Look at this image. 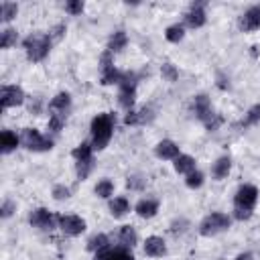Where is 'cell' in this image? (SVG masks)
<instances>
[{
    "label": "cell",
    "mask_w": 260,
    "mask_h": 260,
    "mask_svg": "<svg viewBox=\"0 0 260 260\" xmlns=\"http://www.w3.org/2000/svg\"><path fill=\"white\" fill-rule=\"evenodd\" d=\"M91 150H93V146H91L89 142H81L79 146L73 148L71 154L77 158V162H79V160H91Z\"/></svg>",
    "instance_id": "cell-26"
},
{
    "label": "cell",
    "mask_w": 260,
    "mask_h": 260,
    "mask_svg": "<svg viewBox=\"0 0 260 260\" xmlns=\"http://www.w3.org/2000/svg\"><path fill=\"white\" fill-rule=\"evenodd\" d=\"M156 211H158V203L154 201V199H140L138 203H136V213L140 215V217H154L156 215Z\"/></svg>",
    "instance_id": "cell-17"
},
{
    "label": "cell",
    "mask_w": 260,
    "mask_h": 260,
    "mask_svg": "<svg viewBox=\"0 0 260 260\" xmlns=\"http://www.w3.org/2000/svg\"><path fill=\"white\" fill-rule=\"evenodd\" d=\"M71 106V95L67 91H61L57 93L51 102H49V110L51 114H61V116H67V110Z\"/></svg>",
    "instance_id": "cell-15"
},
{
    "label": "cell",
    "mask_w": 260,
    "mask_h": 260,
    "mask_svg": "<svg viewBox=\"0 0 260 260\" xmlns=\"http://www.w3.org/2000/svg\"><path fill=\"white\" fill-rule=\"evenodd\" d=\"M228 228H230V217L225 213H221V211H213V213H209V215H205L201 219L199 234L201 236H215V234H219V232H223Z\"/></svg>",
    "instance_id": "cell-4"
},
{
    "label": "cell",
    "mask_w": 260,
    "mask_h": 260,
    "mask_svg": "<svg viewBox=\"0 0 260 260\" xmlns=\"http://www.w3.org/2000/svg\"><path fill=\"white\" fill-rule=\"evenodd\" d=\"M258 122H260V104H256V106H252V108L248 110L246 118L242 120V126H254V124H258Z\"/></svg>",
    "instance_id": "cell-30"
},
{
    "label": "cell",
    "mask_w": 260,
    "mask_h": 260,
    "mask_svg": "<svg viewBox=\"0 0 260 260\" xmlns=\"http://www.w3.org/2000/svg\"><path fill=\"white\" fill-rule=\"evenodd\" d=\"M16 146H18V136H16L12 130H2V134H0V150H2L4 154H8V152H12Z\"/></svg>",
    "instance_id": "cell-18"
},
{
    "label": "cell",
    "mask_w": 260,
    "mask_h": 260,
    "mask_svg": "<svg viewBox=\"0 0 260 260\" xmlns=\"http://www.w3.org/2000/svg\"><path fill=\"white\" fill-rule=\"evenodd\" d=\"M142 185H144V179H142V177H138V175L128 177V187H130V189H140Z\"/></svg>",
    "instance_id": "cell-41"
},
{
    "label": "cell",
    "mask_w": 260,
    "mask_h": 260,
    "mask_svg": "<svg viewBox=\"0 0 260 260\" xmlns=\"http://www.w3.org/2000/svg\"><path fill=\"white\" fill-rule=\"evenodd\" d=\"M112 193H114V183H112L110 179H102V181H98V185H95V195H98V197L108 199Z\"/></svg>",
    "instance_id": "cell-28"
},
{
    "label": "cell",
    "mask_w": 260,
    "mask_h": 260,
    "mask_svg": "<svg viewBox=\"0 0 260 260\" xmlns=\"http://www.w3.org/2000/svg\"><path fill=\"white\" fill-rule=\"evenodd\" d=\"M193 112H195V116L205 124L215 112L211 110V104H209V98L205 95V93H199V95H195L193 98Z\"/></svg>",
    "instance_id": "cell-13"
},
{
    "label": "cell",
    "mask_w": 260,
    "mask_h": 260,
    "mask_svg": "<svg viewBox=\"0 0 260 260\" xmlns=\"http://www.w3.org/2000/svg\"><path fill=\"white\" fill-rule=\"evenodd\" d=\"M126 43H128V37H126V32H124V30H116V32L110 37V43H108V51H110V53H118V51H122V49L126 47Z\"/></svg>",
    "instance_id": "cell-21"
},
{
    "label": "cell",
    "mask_w": 260,
    "mask_h": 260,
    "mask_svg": "<svg viewBox=\"0 0 260 260\" xmlns=\"http://www.w3.org/2000/svg\"><path fill=\"white\" fill-rule=\"evenodd\" d=\"M22 45H24L26 57H28L30 61H43V59L49 55L53 41H51V37L45 35V32H32V35H28V37L22 41Z\"/></svg>",
    "instance_id": "cell-3"
},
{
    "label": "cell",
    "mask_w": 260,
    "mask_h": 260,
    "mask_svg": "<svg viewBox=\"0 0 260 260\" xmlns=\"http://www.w3.org/2000/svg\"><path fill=\"white\" fill-rule=\"evenodd\" d=\"M175 171L183 173V175H189L191 171H195V158L189 156V154H179L175 158Z\"/></svg>",
    "instance_id": "cell-19"
},
{
    "label": "cell",
    "mask_w": 260,
    "mask_h": 260,
    "mask_svg": "<svg viewBox=\"0 0 260 260\" xmlns=\"http://www.w3.org/2000/svg\"><path fill=\"white\" fill-rule=\"evenodd\" d=\"M16 43V30L14 28H4L0 32V47L2 49H10Z\"/></svg>",
    "instance_id": "cell-29"
},
{
    "label": "cell",
    "mask_w": 260,
    "mask_h": 260,
    "mask_svg": "<svg viewBox=\"0 0 260 260\" xmlns=\"http://www.w3.org/2000/svg\"><path fill=\"white\" fill-rule=\"evenodd\" d=\"M185 183H187V187H191V189H199V187L203 185V173H201V171H191V173L187 175Z\"/></svg>",
    "instance_id": "cell-33"
},
{
    "label": "cell",
    "mask_w": 260,
    "mask_h": 260,
    "mask_svg": "<svg viewBox=\"0 0 260 260\" xmlns=\"http://www.w3.org/2000/svg\"><path fill=\"white\" fill-rule=\"evenodd\" d=\"M205 20H207V16H205V10H203V2H193L189 6V10L185 12V22L191 28H199V26L205 24Z\"/></svg>",
    "instance_id": "cell-11"
},
{
    "label": "cell",
    "mask_w": 260,
    "mask_h": 260,
    "mask_svg": "<svg viewBox=\"0 0 260 260\" xmlns=\"http://www.w3.org/2000/svg\"><path fill=\"white\" fill-rule=\"evenodd\" d=\"M165 37H167V41H171V43H179V41H183V37H185V28H183V24H171V26L165 30Z\"/></svg>",
    "instance_id": "cell-27"
},
{
    "label": "cell",
    "mask_w": 260,
    "mask_h": 260,
    "mask_svg": "<svg viewBox=\"0 0 260 260\" xmlns=\"http://www.w3.org/2000/svg\"><path fill=\"white\" fill-rule=\"evenodd\" d=\"M219 124H221V116H219V114H213V116L205 122V128H207L209 132H213V130H217V128H219Z\"/></svg>",
    "instance_id": "cell-40"
},
{
    "label": "cell",
    "mask_w": 260,
    "mask_h": 260,
    "mask_svg": "<svg viewBox=\"0 0 260 260\" xmlns=\"http://www.w3.org/2000/svg\"><path fill=\"white\" fill-rule=\"evenodd\" d=\"M63 32H65V24H57V26H53L47 35H49V37H51V41L55 43V41H59V39L63 37Z\"/></svg>",
    "instance_id": "cell-39"
},
{
    "label": "cell",
    "mask_w": 260,
    "mask_h": 260,
    "mask_svg": "<svg viewBox=\"0 0 260 260\" xmlns=\"http://www.w3.org/2000/svg\"><path fill=\"white\" fill-rule=\"evenodd\" d=\"M0 211H2V217H4V219H6V217H10V215H12V211H14V203H12L10 199H6V201L2 203V209H0Z\"/></svg>",
    "instance_id": "cell-42"
},
{
    "label": "cell",
    "mask_w": 260,
    "mask_h": 260,
    "mask_svg": "<svg viewBox=\"0 0 260 260\" xmlns=\"http://www.w3.org/2000/svg\"><path fill=\"white\" fill-rule=\"evenodd\" d=\"M144 254L150 256V258H160V256H165V254H167L165 240L158 238V236L146 238V242H144Z\"/></svg>",
    "instance_id": "cell-14"
},
{
    "label": "cell",
    "mask_w": 260,
    "mask_h": 260,
    "mask_svg": "<svg viewBox=\"0 0 260 260\" xmlns=\"http://www.w3.org/2000/svg\"><path fill=\"white\" fill-rule=\"evenodd\" d=\"M120 242L124 244V248H132L136 244V232L132 225H122L120 228Z\"/></svg>",
    "instance_id": "cell-25"
},
{
    "label": "cell",
    "mask_w": 260,
    "mask_h": 260,
    "mask_svg": "<svg viewBox=\"0 0 260 260\" xmlns=\"http://www.w3.org/2000/svg\"><path fill=\"white\" fill-rule=\"evenodd\" d=\"M20 140H22V144H24L28 150H35V152H43V150H51V148H53V140H51V138H45V136H43L39 130H35V128H24Z\"/></svg>",
    "instance_id": "cell-6"
},
{
    "label": "cell",
    "mask_w": 260,
    "mask_h": 260,
    "mask_svg": "<svg viewBox=\"0 0 260 260\" xmlns=\"http://www.w3.org/2000/svg\"><path fill=\"white\" fill-rule=\"evenodd\" d=\"M112 132H114V116L112 114H98L93 120H91V146L95 150H104L112 138Z\"/></svg>",
    "instance_id": "cell-2"
},
{
    "label": "cell",
    "mask_w": 260,
    "mask_h": 260,
    "mask_svg": "<svg viewBox=\"0 0 260 260\" xmlns=\"http://www.w3.org/2000/svg\"><path fill=\"white\" fill-rule=\"evenodd\" d=\"M53 197H55L57 201L67 199V197H69V187H65V185H55V187H53Z\"/></svg>",
    "instance_id": "cell-38"
},
{
    "label": "cell",
    "mask_w": 260,
    "mask_h": 260,
    "mask_svg": "<svg viewBox=\"0 0 260 260\" xmlns=\"http://www.w3.org/2000/svg\"><path fill=\"white\" fill-rule=\"evenodd\" d=\"M100 69H102L100 81H102L104 85H112V83H120V81H122L124 71H120V69L114 67V61H112V53H110V51H104V53H102Z\"/></svg>",
    "instance_id": "cell-7"
},
{
    "label": "cell",
    "mask_w": 260,
    "mask_h": 260,
    "mask_svg": "<svg viewBox=\"0 0 260 260\" xmlns=\"http://www.w3.org/2000/svg\"><path fill=\"white\" fill-rule=\"evenodd\" d=\"M154 152H156V156L158 158H165V160H175L177 156H179V146L173 142V140H160L158 144H156V148H154Z\"/></svg>",
    "instance_id": "cell-16"
},
{
    "label": "cell",
    "mask_w": 260,
    "mask_h": 260,
    "mask_svg": "<svg viewBox=\"0 0 260 260\" xmlns=\"http://www.w3.org/2000/svg\"><path fill=\"white\" fill-rule=\"evenodd\" d=\"M59 228L65 236H79L85 232V219L79 215H61L59 217Z\"/></svg>",
    "instance_id": "cell-9"
},
{
    "label": "cell",
    "mask_w": 260,
    "mask_h": 260,
    "mask_svg": "<svg viewBox=\"0 0 260 260\" xmlns=\"http://www.w3.org/2000/svg\"><path fill=\"white\" fill-rule=\"evenodd\" d=\"M236 260H252V254H248V252H246V254H240Z\"/></svg>",
    "instance_id": "cell-43"
},
{
    "label": "cell",
    "mask_w": 260,
    "mask_h": 260,
    "mask_svg": "<svg viewBox=\"0 0 260 260\" xmlns=\"http://www.w3.org/2000/svg\"><path fill=\"white\" fill-rule=\"evenodd\" d=\"M104 260H134V256L126 248H118V250H110Z\"/></svg>",
    "instance_id": "cell-31"
},
{
    "label": "cell",
    "mask_w": 260,
    "mask_h": 260,
    "mask_svg": "<svg viewBox=\"0 0 260 260\" xmlns=\"http://www.w3.org/2000/svg\"><path fill=\"white\" fill-rule=\"evenodd\" d=\"M18 14V4L16 2H2L0 4V18L2 22H10Z\"/></svg>",
    "instance_id": "cell-24"
},
{
    "label": "cell",
    "mask_w": 260,
    "mask_h": 260,
    "mask_svg": "<svg viewBox=\"0 0 260 260\" xmlns=\"http://www.w3.org/2000/svg\"><path fill=\"white\" fill-rule=\"evenodd\" d=\"M258 201V189L254 185H242L234 197V215L236 219L244 221L252 217L254 205Z\"/></svg>",
    "instance_id": "cell-1"
},
{
    "label": "cell",
    "mask_w": 260,
    "mask_h": 260,
    "mask_svg": "<svg viewBox=\"0 0 260 260\" xmlns=\"http://www.w3.org/2000/svg\"><path fill=\"white\" fill-rule=\"evenodd\" d=\"M65 10H67L71 16H77V14L83 12V2H81V0H69V2L65 4Z\"/></svg>",
    "instance_id": "cell-35"
},
{
    "label": "cell",
    "mask_w": 260,
    "mask_h": 260,
    "mask_svg": "<svg viewBox=\"0 0 260 260\" xmlns=\"http://www.w3.org/2000/svg\"><path fill=\"white\" fill-rule=\"evenodd\" d=\"M128 211H130V203H128L126 197H114V199L110 201V213H112L114 217H122V215H126Z\"/></svg>",
    "instance_id": "cell-20"
},
{
    "label": "cell",
    "mask_w": 260,
    "mask_h": 260,
    "mask_svg": "<svg viewBox=\"0 0 260 260\" xmlns=\"http://www.w3.org/2000/svg\"><path fill=\"white\" fill-rule=\"evenodd\" d=\"M63 126H65V116H61V114H51V118H49V130H51V132H59Z\"/></svg>",
    "instance_id": "cell-34"
},
{
    "label": "cell",
    "mask_w": 260,
    "mask_h": 260,
    "mask_svg": "<svg viewBox=\"0 0 260 260\" xmlns=\"http://www.w3.org/2000/svg\"><path fill=\"white\" fill-rule=\"evenodd\" d=\"M22 102H24L22 87H18V85H4L2 87V91H0V106H2V110L20 106Z\"/></svg>",
    "instance_id": "cell-8"
},
{
    "label": "cell",
    "mask_w": 260,
    "mask_h": 260,
    "mask_svg": "<svg viewBox=\"0 0 260 260\" xmlns=\"http://www.w3.org/2000/svg\"><path fill=\"white\" fill-rule=\"evenodd\" d=\"M124 124L126 126H134V124H142V116L140 112H134V110H128L126 118H124Z\"/></svg>",
    "instance_id": "cell-37"
},
{
    "label": "cell",
    "mask_w": 260,
    "mask_h": 260,
    "mask_svg": "<svg viewBox=\"0 0 260 260\" xmlns=\"http://www.w3.org/2000/svg\"><path fill=\"white\" fill-rule=\"evenodd\" d=\"M110 242H108V236L106 234H95V236H91L89 240H87V250H91V252H102V250H108L110 246H108Z\"/></svg>",
    "instance_id": "cell-23"
},
{
    "label": "cell",
    "mask_w": 260,
    "mask_h": 260,
    "mask_svg": "<svg viewBox=\"0 0 260 260\" xmlns=\"http://www.w3.org/2000/svg\"><path fill=\"white\" fill-rule=\"evenodd\" d=\"M91 167H93V158H91V160H79V162H77V177H79V179H85V177L89 175Z\"/></svg>",
    "instance_id": "cell-36"
},
{
    "label": "cell",
    "mask_w": 260,
    "mask_h": 260,
    "mask_svg": "<svg viewBox=\"0 0 260 260\" xmlns=\"http://www.w3.org/2000/svg\"><path fill=\"white\" fill-rule=\"evenodd\" d=\"M134 98H136V77H134V73L124 71L122 81H120L118 102H120V106H122V108L132 110V106H134Z\"/></svg>",
    "instance_id": "cell-5"
},
{
    "label": "cell",
    "mask_w": 260,
    "mask_h": 260,
    "mask_svg": "<svg viewBox=\"0 0 260 260\" xmlns=\"http://www.w3.org/2000/svg\"><path fill=\"white\" fill-rule=\"evenodd\" d=\"M230 169H232L230 156H219V158L213 162V177H215V179H225L228 173H230Z\"/></svg>",
    "instance_id": "cell-22"
},
{
    "label": "cell",
    "mask_w": 260,
    "mask_h": 260,
    "mask_svg": "<svg viewBox=\"0 0 260 260\" xmlns=\"http://www.w3.org/2000/svg\"><path fill=\"white\" fill-rule=\"evenodd\" d=\"M160 75H162L167 81H177L179 71H177V67H175L173 63H162V65H160Z\"/></svg>",
    "instance_id": "cell-32"
},
{
    "label": "cell",
    "mask_w": 260,
    "mask_h": 260,
    "mask_svg": "<svg viewBox=\"0 0 260 260\" xmlns=\"http://www.w3.org/2000/svg\"><path fill=\"white\" fill-rule=\"evenodd\" d=\"M240 28L246 30V32L260 28V4L250 6V8L240 16Z\"/></svg>",
    "instance_id": "cell-10"
},
{
    "label": "cell",
    "mask_w": 260,
    "mask_h": 260,
    "mask_svg": "<svg viewBox=\"0 0 260 260\" xmlns=\"http://www.w3.org/2000/svg\"><path fill=\"white\" fill-rule=\"evenodd\" d=\"M28 221H30V225H35V228H39V230H53L55 217H53V213H51L49 209L39 207V209H35V211L30 213Z\"/></svg>",
    "instance_id": "cell-12"
}]
</instances>
